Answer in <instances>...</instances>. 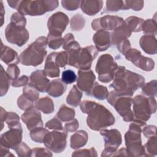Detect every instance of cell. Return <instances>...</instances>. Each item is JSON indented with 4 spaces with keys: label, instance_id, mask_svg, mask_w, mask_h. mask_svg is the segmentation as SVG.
<instances>
[{
    "label": "cell",
    "instance_id": "17",
    "mask_svg": "<svg viewBox=\"0 0 157 157\" xmlns=\"http://www.w3.org/2000/svg\"><path fill=\"white\" fill-rule=\"evenodd\" d=\"M77 73L78 77L77 80V86L82 91L85 92L86 95H88L96 82V76L91 69H79Z\"/></svg>",
    "mask_w": 157,
    "mask_h": 157
},
{
    "label": "cell",
    "instance_id": "43",
    "mask_svg": "<svg viewBox=\"0 0 157 157\" xmlns=\"http://www.w3.org/2000/svg\"><path fill=\"white\" fill-rule=\"evenodd\" d=\"M20 117L17 113L13 112H7L5 122L7 124V126L9 128L16 126L17 125L20 124Z\"/></svg>",
    "mask_w": 157,
    "mask_h": 157
},
{
    "label": "cell",
    "instance_id": "52",
    "mask_svg": "<svg viewBox=\"0 0 157 157\" xmlns=\"http://www.w3.org/2000/svg\"><path fill=\"white\" fill-rule=\"evenodd\" d=\"M10 23L26 26V19L24 15L19 13L18 12H15L11 16Z\"/></svg>",
    "mask_w": 157,
    "mask_h": 157
},
{
    "label": "cell",
    "instance_id": "21",
    "mask_svg": "<svg viewBox=\"0 0 157 157\" xmlns=\"http://www.w3.org/2000/svg\"><path fill=\"white\" fill-rule=\"evenodd\" d=\"M1 59L7 65L17 64L20 62L18 53L12 48L4 45L2 42L1 47Z\"/></svg>",
    "mask_w": 157,
    "mask_h": 157
},
{
    "label": "cell",
    "instance_id": "37",
    "mask_svg": "<svg viewBox=\"0 0 157 157\" xmlns=\"http://www.w3.org/2000/svg\"><path fill=\"white\" fill-rule=\"evenodd\" d=\"M85 19L80 13L74 15L71 19L70 27L72 30L75 31H81L85 26Z\"/></svg>",
    "mask_w": 157,
    "mask_h": 157
},
{
    "label": "cell",
    "instance_id": "38",
    "mask_svg": "<svg viewBox=\"0 0 157 157\" xmlns=\"http://www.w3.org/2000/svg\"><path fill=\"white\" fill-rule=\"evenodd\" d=\"M142 92L148 97H156L157 95V81L152 80L147 83H144L141 87Z\"/></svg>",
    "mask_w": 157,
    "mask_h": 157
},
{
    "label": "cell",
    "instance_id": "1",
    "mask_svg": "<svg viewBox=\"0 0 157 157\" xmlns=\"http://www.w3.org/2000/svg\"><path fill=\"white\" fill-rule=\"evenodd\" d=\"M82 112L87 114L86 124L93 131H101L112 126L115 118L105 106L94 101L85 100L80 103Z\"/></svg>",
    "mask_w": 157,
    "mask_h": 157
},
{
    "label": "cell",
    "instance_id": "58",
    "mask_svg": "<svg viewBox=\"0 0 157 157\" xmlns=\"http://www.w3.org/2000/svg\"><path fill=\"white\" fill-rule=\"evenodd\" d=\"M9 148L4 147L2 145H0V151H1V154L2 156H13V155L12 154L10 151H9Z\"/></svg>",
    "mask_w": 157,
    "mask_h": 157
},
{
    "label": "cell",
    "instance_id": "20",
    "mask_svg": "<svg viewBox=\"0 0 157 157\" xmlns=\"http://www.w3.org/2000/svg\"><path fill=\"white\" fill-rule=\"evenodd\" d=\"M132 31L127 25L123 23L116 28L111 33V45H117L120 42L128 39L131 35Z\"/></svg>",
    "mask_w": 157,
    "mask_h": 157
},
{
    "label": "cell",
    "instance_id": "34",
    "mask_svg": "<svg viewBox=\"0 0 157 157\" xmlns=\"http://www.w3.org/2000/svg\"><path fill=\"white\" fill-rule=\"evenodd\" d=\"M144 156H152L157 155V139L156 136L148 138V141L144 145Z\"/></svg>",
    "mask_w": 157,
    "mask_h": 157
},
{
    "label": "cell",
    "instance_id": "3",
    "mask_svg": "<svg viewBox=\"0 0 157 157\" xmlns=\"http://www.w3.org/2000/svg\"><path fill=\"white\" fill-rule=\"evenodd\" d=\"M47 39L45 36L39 37L20 55V63L24 66L36 67L42 63L47 54L45 50Z\"/></svg>",
    "mask_w": 157,
    "mask_h": 157
},
{
    "label": "cell",
    "instance_id": "53",
    "mask_svg": "<svg viewBox=\"0 0 157 157\" xmlns=\"http://www.w3.org/2000/svg\"><path fill=\"white\" fill-rule=\"evenodd\" d=\"M31 156H52V153L47 148H34L31 150Z\"/></svg>",
    "mask_w": 157,
    "mask_h": 157
},
{
    "label": "cell",
    "instance_id": "42",
    "mask_svg": "<svg viewBox=\"0 0 157 157\" xmlns=\"http://www.w3.org/2000/svg\"><path fill=\"white\" fill-rule=\"evenodd\" d=\"M31 150L26 144L23 142H20L17 145L13 150L15 151L17 155L20 157H29L31 155Z\"/></svg>",
    "mask_w": 157,
    "mask_h": 157
},
{
    "label": "cell",
    "instance_id": "49",
    "mask_svg": "<svg viewBox=\"0 0 157 157\" xmlns=\"http://www.w3.org/2000/svg\"><path fill=\"white\" fill-rule=\"evenodd\" d=\"M98 153L94 147H91L89 149H83L77 150L72 154V156H97Z\"/></svg>",
    "mask_w": 157,
    "mask_h": 157
},
{
    "label": "cell",
    "instance_id": "50",
    "mask_svg": "<svg viewBox=\"0 0 157 157\" xmlns=\"http://www.w3.org/2000/svg\"><path fill=\"white\" fill-rule=\"evenodd\" d=\"M6 73L9 78L13 80L18 78L20 74V70L17 64H12L8 66L6 70Z\"/></svg>",
    "mask_w": 157,
    "mask_h": 157
},
{
    "label": "cell",
    "instance_id": "28",
    "mask_svg": "<svg viewBox=\"0 0 157 157\" xmlns=\"http://www.w3.org/2000/svg\"><path fill=\"white\" fill-rule=\"evenodd\" d=\"M35 107L45 114L52 113L55 110L53 101L48 96L43 97L37 100L35 104Z\"/></svg>",
    "mask_w": 157,
    "mask_h": 157
},
{
    "label": "cell",
    "instance_id": "18",
    "mask_svg": "<svg viewBox=\"0 0 157 157\" xmlns=\"http://www.w3.org/2000/svg\"><path fill=\"white\" fill-rule=\"evenodd\" d=\"M50 81L47 78L44 70H36L29 76V85L36 89L39 92H47Z\"/></svg>",
    "mask_w": 157,
    "mask_h": 157
},
{
    "label": "cell",
    "instance_id": "40",
    "mask_svg": "<svg viewBox=\"0 0 157 157\" xmlns=\"http://www.w3.org/2000/svg\"><path fill=\"white\" fill-rule=\"evenodd\" d=\"M23 94L30 101L33 102H36L39 97V91L33 86L26 85L23 88Z\"/></svg>",
    "mask_w": 157,
    "mask_h": 157
},
{
    "label": "cell",
    "instance_id": "11",
    "mask_svg": "<svg viewBox=\"0 0 157 157\" xmlns=\"http://www.w3.org/2000/svg\"><path fill=\"white\" fill-rule=\"evenodd\" d=\"M100 134L104 140V149L101 156L102 157L112 156L122 142L120 132L117 129H104L100 131Z\"/></svg>",
    "mask_w": 157,
    "mask_h": 157
},
{
    "label": "cell",
    "instance_id": "57",
    "mask_svg": "<svg viewBox=\"0 0 157 157\" xmlns=\"http://www.w3.org/2000/svg\"><path fill=\"white\" fill-rule=\"evenodd\" d=\"M156 126L155 125H147L142 129L143 134L146 138H149L150 137L156 136Z\"/></svg>",
    "mask_w": 157,
    "mask_h": 157
},
{
    "label": "cell",
    "instance_id": "14",
    "mask_svg": "<svg viewBox=\"0 0 157 157\" xmlns=\"http://www.w3.org/2000/svg\"><path fill=\"white\" fill-rule=\"evenodd\" d=\"M123 22L124 20L120 17L107 15L93 20L91 22V28L96 31L99 30L114 31L121 25Z\"/></svg>",
    "mask_w": 157,
    "mask_h": 157
},
{
    "label": "cell",
    "instance_id": "22",
    "mask_svg": "<svg viewBox=\"0 0 157 157\" xmlns=\"http://www.w3.org/2000/svg\"><path fill=\"white\" fill-rule=\"evenodd\" d=\"M139 44L144 52L148 55H155L157 52L156 39L155 36L145 34L139 40Z\"/></svg>",
    "mask_w": 157,
    "mask_h": 157
},
{
    "label": "cell",
    "instance_id": "9",
    "mask_svg": "<svg viewBox=\"0 0 157 157\" xmlns=\"http://www.w3.org/2000/svg\"><path fill=\"white\" fill-rule=\"evenodd\" d=\"M118 66L113 56L108 53L101 55L96 63L95 71L98 80L102 83H109L113 78Z\"/></svg>",
    "mask_w": 157,
    "mask_h": 157
},
{
    "label": "cell",
    "instance_id": "39",
    "mask_svg": "<svg viewBox=\"0 0 157 157\" xmlns=\"http://www.w3.org/2000/svg\"><path fill=\"white\" fill-rule=\"evenodd\" d=\"M48 131L43 127L37 128L30 131L29 135L33 141L36 143H43V140Z\"/></svg>",
    "mask_w": 157,
    "mask_h": 157
},
{
    "label": "cell",
    "instance_id": "26",
    "mask_svg": "<svg viewBox=\"0 0 157 157\" xmlns=\"http://www.w3.org/2000/svg\"><path fill=\"white\" fill-rule=\"evenodd\" d=\"M88 139L87 132L84 130H79L72 134L70 139V147L72 149H78L85 146Z\"/></svg>",
    "mask_w": 157,
    "mask_h": 157
},
{
    "label": "cell",
    "instance_id": "29",
    "mask_svg": "<svg viewBox=\"0 0 157 157\" xmlns=\"http://www.w3.org/2000/svg\"><path fill=\"white\" fill-rule=\"evenodd\" d=\"M83 94L77 85H74L66 97V102L69 105L76 107L81 101Z\"/></svg>",
    "mask_w": 157,
    "mask_h": 157
},
{
    "label": "cell",
    "instance_id": "23",
    "mask_svg": "<svg viewBox=\"0 0 157 157\" xmlns=\"http://www.w3.org/2000/svg\"><path fill=\"white\" fill-rule=\"evenodd\" d=\"M103 4L104 2L101 0H83L81 1L80 8L85 14L93 16L100 12Z\"/></svg>",
    "mask_w": 157,
    "mask_h": 157
},
{
    "label": "cell",
    "instance_id": "61",
    "mask_svg": "<svg viewBox=\"0 0 157 157\" xmlns=\"http://www.w3.org/2000/svg\"><path fill=\"white\" fill-rule=\"evenodd\" d=\"M129 156L127 150L125 148H120L119 150L116 151L112 155V156Z\"/></svg>",
    "mask_w": 157,
    "mask_h": 157
},
{
    "label": "cell",
    "instance_id": "2",
    "mask_svg": "<svg viewBox=\"0 0 157 157\" xmlns=\"http://www.w3.org/2000/svg\"><path fill=\"white\" fill-rule=\"evenodd\" d=\"M113 80L110 88L130 96L145 83V78L142 75L128 70L123 66H118Z\"/></svg>",
    "mask_w": 157,
    "mask_h": 157
},
{
    "label": "cell",
    "instance_id": "56",
    "mask_svg": "<svg viewBox=\"0 0 157 157\" xmlns=\"http://www.w3.org/2000/svg\"><path fill=\"white\" fill-rule=\"evenodd\" d=\"M117 50L119 51L120 53H121L123 55H124L126 52L131 48V42L128 39L124 40L121 42H120L117 45Z\"/></svg>",
    "mask_w": 157,
    "mask_h": 157
},
{
    "label": "cell",
    "instance_id": "5",
    "mask_svg": "<svg viewBox=\"0 0 157 157\" xmlns=\"http://www.w3.org/2000/svg\"><path fill=\"white\" fill-rule=\"evenodd\" d=\"M66 52L69 58L68 65L81 70L90 69L93 61L98 54V51L93 45Z\"/></svg>",
    "mask_w": 157,
    "mask_h": 157
},
{
    "label": "cell",
    "instance_id": "35",
    "mask_svg": "<svg viewBox=\"0 0 157 157\" xmlns=\"http://www.w3.org/2000/svg\"><path fill=\"white\" fill-rule=\"evenodd\" d=\"M11 80L8 77L6 71H4L3 66H1V86H0V96H4L7 93L10 85L12 83Z\"/></svg>",
    "mask_w": 157,
    "mask_h": 157
},
{
    "label": "cell",
    "instance_id": "55",
    "mask_svg": "<svg viewBox=\"0 0 157 157\" xmlns=\"http://www.w3.org/2000/svg\"><path fill=\"white\" fill-rule=\"evenodd\" d=\"M29 80V78H28V76L23 75L15 80H12L11 85L13 87H15V88L25 86L26 85H28Z\"/></svg>",
    "mask_w": 157,
    "mask_h": 157
},
{
    "label": "cell",
    "instance_id": "6",
    "mask_svg": "<svg viewBox=\"0 0 157 157\" xmlns=\"http://www.w3.org/2000/svg\"><path fill=\"white\" fill-rule=\"evenodd\" d=\"M58 4L57 0H23L20 1L17 10L24 16H40L53 10L58 7Z\"/></svg>",
    "mask_w": 157,
    "mask_h": 157
},
{
    "label": "cell",
    "instance_id": "32",
    "mask_svg": "<svg viewBox=\"0 0 157 157\" xmlns=\"http://www.w3.org/2000/svg\"><path fill=\"white\" fill-rule=\"evenodd\" d=\"M121 10H127L124 1L108 0L106 1L105 9L102 13L107 12H116Z\"/></svg>",
    "mask_w": 157,
    "mask_h": 157
},
{
    "label": "cell",
    "instance_id": "15",
    "mask_svg": "<svg viewBox=\"0 0 157 157\" xmlns=\"http://www.w3.org/2000/svg\"><path fill=\"white\" fill-rule=\"evenodd\" d=\"M23 129L21 124L9 128V130L1 135L0 144L9 148L13 149L22 140Z\"/></svg>",
    "mask_w": 157,
    "mask_h": 157
},
{
    "label": "cell",
    "instance_id": "30",
    "mask_svg": "<svg viewBox=\"0 0 157 157\" xmlns=\"http://www.w3.org/2000/svg\"><path fill=\"white\" fill-rule=\"evenodd\" d=\"M109 95V91L107 87L95 82L94 86L91 90L88 96L94 97L98 100H104L107 99Z\"/></svg>",
    "mask_w": 157,
    "mask_h": 157
},
{
    "label": "cell",
    "instance_id": "13",
    "mask_svg": "<svg viewBox=\"0 0 157 157\" xmlns=\"http://www.w3.org/2000/svg\"><path fill=\"white\" fill-rule=\"evenodd\" d=\"M69 22V17L66 13L62 12L54 13L48 18L47 21L48 34L62 35V33L65 31Z\"/></svg>",
    "mask_w": 157,
    "mask_h": 157
},
{
    "label": "cell",
    "instance_id": "24",
    "mask_svg": "<svg viewBox=\"0 0 157 157\" xmlns=\"http://www.w3.org/2000/svg\"><path fill=\"white\" fill-rule=\"evenodd\" d=\"M56 52H52L50 53L46 58L45 66H44V72L47 77L50 78L58 77L60 75L59 67L55 63V57Z\"/></svg>",
    "mask_w": 157,
    "mask_h": 157
},
{
    "label": "cell",
    "instance_id": "60",
    "mask_svg": "<svg viewBox=\"0 0 157 157\" xmlns=\"http://www.w3.org/2000/svg\"><path fill=\"white\" fill-rule=\"evenodd\" d=\"M21 0H8L7 1L8 5L9 7H10L12 9H17Z\"/></svg>",
    "mask_w": 157,
    "mask_h": 157
},
{
    "label": "cell",
    "instance_id": "27",
    "mask_svg": "<svg viewBox=\"0 0 157 157\" xmlns=\"http://www.w3.org/2000/svg\"><path fill=\"white\" fill-rule=\"evenodd\" d=\"M134 58L131 63L144 71H151L155 67L154 61L150 58L142 55L141 53L138 54Z\"/></svg>",
    "mask_w": 157,
    "mask_h": 157
},
{
    "label": "cell",
    "instance_id": "59",
    "mask_svg": "<svg viewBox=\"0 0 157 157\" xmlns=\"http://www.w3.org/2000/svg\"><path fill=\"white\" fill-rule=\"evenodd\" d=\"M7 113V112L3 107H1V131H2L4 128V122H5Z\"/></svg>",
    "mask_w": 157,
    "mask_h": 157
},
{
    "label": "cell",
    "instance_id": "41",
    "mask_svg": "<svg viewBox=\"0 0 157 157\" xmlns=\"http://www.w3.org/2000/svg\"><path fill=\"white\" fill-rule=\"evenodd\" d=\"M62 35H53L48 34L47 39V45L49 48L53 50L58 49L63 43Z\"/></svg>",
    "mask_w": 157,
    "mask_h": 157
},
{
    "label": "cell",
    "instance_id": "10",
    "mask_svg": "<svg viewBox=\"0 0 157 157\" xmlns=\"http://www.w3.org/2000/svg\"><path fill=\"white\" fill-rule=\"evenodd\" d=\"M67 132L63 130H53L48 132L45 136L43 143L45 147L52 152L59 153L63 152L67 145Z\"/></svg>",
    "mask_w": 157,
    "mask_h": 157
},
{
    "label": "cell",
    "instance_id": "4",
    "mask_svg": "<svg viewBox=\"0 0 157 157\" xmlns=\"http://www.w3.org/2000/svg\"><path fill=\"white\" fill-rule=\"evenodd\" d=\"M133 105L134 119L136 122L144 126L150 119L151 114L156 111V101L154 97H146L142 94L136 96L132 100Z\"/></svg>",
    "mask_w": 157,
    "mask_h": 157
},
{
    "label": "cell",
    "instance_id": "31",
    "mask_svg": "<svg viewBox=\"0 0 157 157\" xmlns=\"http://www.w3.org/2000/svg\"><path fill=\"white\" fill-rule=\"evenodd\" d=\"M75 115V112L74 109L70 108L64 104H63L58 110L56 117L62 121L67 122L74 119Z\"/></svg>",
    "mask_w": 157,
    "mask_h": 157
},
{
    "label": "cell",
    "instance_id": "33",
    "mask_svg": "<svg viewBox=\"0 0 157 157\" xmlns=\"http://www.w3.org/2000/svg\"><path fill=\"white\" fill-rule=\"evenodd\" d=\"M144 21L143 18L136 16H130L126 18L124 22L129 28L132 33H139L142 31V25Z\"/></svg>",
    "mask_w": 157,
    "mask_h": 157
},
{
    "label": "cell",
    "instance_id": "8",
    "mask_svg": "<svg viewBox=\"0 0 157 157\" xmlns=\"http://www.w3.org/2000/svg\"><path fill=\"white\" fill-rule=\"evenodd\" d=\"M142 127L139 123L132 121L128 131L124 134L126 149L129 156H144L141 139Z\"/></svg>",
    "mask_w": 157,
    "mask_h": 157
},
{
    "label": "cell",
    "instance_id": "51",
    "mask_svg": "<svg viewBox=\"0 0 157 157\" xmlns=\"http://www.w3.org/2000/svg\"><path fill=\"white\" fill-rule=\"evenodd\" d=\"M45 128L52 130H63V127L61 120L56 117H53L52 119L48 120L45 124Z\"/></svg>",
    "mask_w": 157,
    "mask_h": 157
},
{
    "label": "cell",
    "instance_id": "46",
    "mask_svg": "<svg viewBox=\"0 0 157 157\" xmlns=\"http://www.w3.org/2000/svg\"><path fill=\"white\" fill-rule=\"evenodd\" d=\"M81 1L78 0H63L61 1V3L63 7L66 10L73 11L80 7Z\"/></svg>",
    "mask_w": 157,
    "mask_h": 157
},
{
    "label": "cell",
    "instance_id": "7",
    "mask_svg": "<svg viewBox=\"0 0 157 157\" xmlns=\"http://www.w3.org/2000/svg\"><path fill=\"white\" fill-rule=\"evenodd\" d=\"M132 96L120 93L115 90L109 93L107 101L114 107L117 113L126 122H131L134 119L132 110H131Z\"/></svg>",
    "mask_w": 157,
    "mask_h": 157
},
{
    "label": "cell",
    "instance_id": "45",
    "mask_svg": "<svg viewBox=\"0 0 157 157\" xmlns=\"http://www.w3.org/2000/svg\"><path fill=\"white\" fill-rule=\"evenodd\" d=\"M77 79V77L75 72L71 69H66L62 72L61 80L66 85L73 83Z\"/></svg>",
    "mask_w": 157,
    "mask_h": 157
},
{
    "label": "cell",
    "instance_id": "54",
    "mask_svg": "<svg viewBox=\"0 0 157 157\" xmlns=\"http://www.w3.org/2000/svg\"><path fill=\"white\" fill-rule=\"evenodd\" d=\"M79 127V123L77 119L74 118L71 120V121H67V123H65L63 129L66 131V132H74Z\"/></svg>",
    "mask_w": 157,
    "mask_h": 157
},
{
    "label": "cell",
    "instance_id": "48",
    "mask_svg": "<svg viewBox=\"0 0 157 157\" xmlns=\"http://www.w3.org/2000/svg\"><path fill=\"white\" fill-rule=\"evenodd\" d=\"M17 105L22 110H26L34 106V102L28 99L23 94L17 99Z\"/></svg>",
    "mask_w": 157,
    "mask_h": 157
},
{
    "label": "cell",
    "instance_id": "62",
    "mask_svg": "<svg viewBox=\"0 0 157 157\" xmlns=\"http://www.w3.org/2000/svg\"><path fill=\"white\" fill-rule=\"evenodd\" d=\"M4 15H5V10H4V5H3V2H2V1H0V15H1V26H2L4 23Z\"/></svg>",
    "mask_w": 157,
    "mask_h": 157
},
{
    "label": "cell",
    "instance_id": "44",
    "mask_svg": "<svg viewBox=\"0 0 157 157\" xmlns=\"http://www.w3.org/2000/svg\"><path fill=\"white\" fill-rule=\"evenodd\" d=\"M55 60L56 64L59 67H64L68 64V55L66 51H61L60 52H56Z\"/></svg>",
    "mask_w": 157,
    "mask_h": 157
},
{
    "label": "cell",
    "instance_id": "25",
    "mask_svg": "<svg viewBox=\"0 0 157 157\" xmlns=\"http://www.w3.org/2000/svg\"><path fill=\"white\" fill-rule=\"evenodd\" d=\"M66 89L67 85L64 83L61 79L56 78L50 82L47 90V93L52 97L58 98L63 94L66 91Z\"/></svg>",
    "mask_w": 157,
    "mask_h": 157
},
{
    "label": "cell",
    "instance_id": "19",
    "mask_svg": "<svg viewBox=\"0 0 157 157\" xmlns=\"http://www.w3.org/2000/svg\"><path fill=\"white\" fill-rule=\"evenodd\" d=\"M93 41L98 52L105 51L111 45V33L108 31H98L93 36Z\"/></svg>",
    "mask_w": 157,
    "mask_h": 157
},
{
    "label": "cell",
    "instance_id": "16",
    "mask_svg": "<svg viewBox=\"0 0 157 157\" xmlns=\"http://www.w3.org/2000/svg\"><path fill=\"white\" fill-rule=\"evenodd\" d=\"M21 119L29 131L37 128L43 127L44 125L41 113L35 106L25 110L21 115Z\"/></svg>",
    "mask_w": 157,
    "mask_h": 157
},
{
    "label": "cell",
    "instance_id": "36",
    "mask_svg": "<svg viewBox=\"0 0 157 157\" xmlns=\"http://www.w3.org/2000/svg\"><path fill=\"white\" fill-rule=\"evenodd\" d=\"M156 20L155 19H147L144 20L142 25V31L145 34L156 36L157 30Z\"/></svg>",
    "mask_w": 157,
    "mask_h": 157
},
{
    "label": "cell",
    "instance_id": "12",
    "mask_svg": "<svg viewBox=\"0 0 157 157\" xmlns=\"http://www.w3.org/2000/svg\"><path fill=\"white\" fill-rule=\"evenodd\" d=\"M4 33L7 42L18 47L25 44L29 37V32L25 26L10 22L6 26Z\"/></svg>",
    "mask_w": 157,
    "mask_h": 157
},
{
    "label": "cell",
    "instance_id": "47",
    "mask_svg": "<svg viewBox=\"0 0 157 157\" xmlns=\"http://www.w3.org/2000/svg\"><path fill=\"white\" fill-rule=\"evenodd\" d=\"M124 1V4L127 10L131 9L134 11H140L144 7V1L128 0V1Z\"/></svg>",
    "mask_w": 157,
    "mask_h": 157
}]
</instances>
